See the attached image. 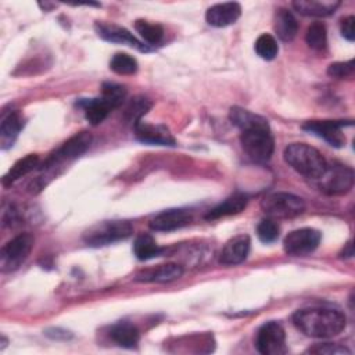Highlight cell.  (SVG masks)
<instances>
[{
	"instance_id": "44dd1931",
	"label": "cell",
	"mask_w": 355,
	"mask_h": 355,
	"mask_svg": "<svg viewBox=\"0 0 355 355\" xmlns=\"http://www.w3.org/2000/svg\"><path fill=\"white\" fill-rule=\"evenodd\" d=\"M275 32L277 33L279 39L283 42H290L295 37L298 32V22L288 10L286 8L277 10L275 15Z\"/></svg>"
},
{
	"instance_id": "4fadbf2b",
	"label": "cell",
	"mask_w": 355,
	"mask_h": 355,
	"mask_svg": "<svg viewBox=\"0 0 355 355\" xmlns=\"http://www.w3.org/2000/svg\"><path fill=\"white\" fill-rule=\"evenodd\" d=\"M97 35L107 40V42H112V43H121V44H126L130 47H135L140 51H148L150 49L143 44L140 40H137L133 33H130L126 28L114 25V24H104V22H96L94 25Z\"/></svg>"
},
{
	"instance_id": "1f68e13d",
	"label": "cell",
	"mask_w": 355,
	"mask_h": 355,
	"mask_svg": "<svg viewBox=\"0 0 355 355\" xmlns=\"http://www.w3.org/2000/svg\"><path fill=\"white\" fill-rule=\"evenodd\" d=\"M279 233H280V226L273 218H265L257 226L258 239L265 244L276 241L279 237Z\"/></svg>"
},
{
	"instance_id": "7a4b0ae2",
	"label": "cell",
	"mask_w": 355,
	"mask_h": 355,
	"mask_svg": "<svg viewBox=\"0 0 355 355\" xmlns=\"http://www.w3.org/2000/svg\"><path fill=\"white\" fill-rule=\"evenodd\" d=\"M345 315L333 308L311 306L298 309L293 315L294 326L308 337L330 338L345 327Z\"/></svg>"
},
{
	"instance_id": "5b68a950",
	"label": "cell",
	"mask_w": 355,
	"mask_h": 355,
	"mask_svg": "<svg viewBox=\"0 0 355 355\" xmlns=\"http://www.w3.org/2000/svg\"><path fill=\"white\" fill-rule=\"evenodd\" d=\"M261 208L273 219H290L305 211V202L295 194L277 191L266 194L261 201Z\"/></svg>"
},
{
	"instance_id": "d6986e66",
	"label": "cell",
	"mask_w": 355,
	"mask_h": 355,
	"mask_svg": "<svg viewBox=\"0 0 355 355\" xmlns=\"http://www.w3.org/2000/svg\"><path fill=\"white\" fill-rule=\"evenodd\" d=\"M25 125L24 115L19 111H11L7 114L0 123V143L1 148L6 150L11 147L18 137V133L22 130Z\"/></svg>"
},
{
	"instance_id": "5bb4252c",
	"label": "cell",
	"mask_w": 355,
	"mask_h": 355,
	"mask_svg": "<svg viewBox=\"0 0 355 355\" xmlns=\"http://www.w3.org/2000/svg\"><path fill=\"white\" fill-rule=\"evenodd\" d=\"M241 15V6L236 1L211 6L205 12V19L211 26L225 28L234 24Z\"/></svg>"
},
{
	"instance_id": "ffe728a7",
	"label": "cell",
	"mask_w": 355,
	"mask_h": 355,
	"mask_svg": "<svg viewBox=\"0 0 355 355\" xmlns=\"http://www.w3.org/2000/svg\"><path fill=\"white\" fill-rule=\"evenodd\" d=\"M247 202H248V198L245 194L236 193V194L227 197L225 201H222L216 207H214L212 209H209L205 215V219L214 220V219H219L223 216L240 214L247 207Z\"/></svg>"
},
{
	"instance_id": "52a82bcc",
	"label": "cell",
	"mask_w": 355,
	"mask_h": 355,
	"mask_svg": "<svg viewBox=\"0 0 355 355\" xmlns=\"http://www.w3.org/2000/svg\"><path fill=\"white\" fill-rule=\"evenodd\" d=\"M35 239L29 233H21L7 241L0 250L1 272H12L18 269L29 257Z\"/></svg>"
},
{
	"instance_id": "277c9868",
	"label": "cell",
	"mask_w": 355,
	"mask_h": 355,
	"mask_svg": "<svg viewBox=\"0 0 355 355\" xmlns=\"http://www.w3.org/2000/svg\"><path fill=\"white\" fill-rule=\"evenodd\" d=\"M133 227L128 220H105L83 233V241L92 247L108 245L130 237Z\"/></svg>"
},
{
	"instance_id": "d6a6232c",
	"label": "cell",
	"mask_w": 355,
	"mask_h": 355,
	"mask_svg": "<svg viewBox=\"0 0 355 355\" xmlns=\"http://www.w3.org/2000/svg\"><path fill=\"white\" fill-rule=\"evenodd\" d=\"M354 60H348L344 62H333L327 68V75L336 79L349 78L354 73Z\"/></svg>"
},
{
	"instance_id": "ac0fdd59",
	"label": "cell",
	"mask_w": 355,
	"mask_h": 355,
	"mask_svg": "<svg viewBox=\"0 0 355 355\" xmlns=\"http://www.w3.org/2000/svg\"><path fill=\"white\" fill-rule=\"evenodd\" d=\"M294 10L305 17H329L341 6L338 0H295Z\"/></svg>"
},
{
	"instance_id": "836d02e7",
	"label": "cell",
	"mask_w": 355,
	"mask_h": 355,
	"mask_svg": "<svg viewBox=\"0 0 355 355\" xmlns=\"http://www.w3.org/2000/svg\"><path fill=\"white\" fill-rule=\"evenodd\" d=\"M308 352L312 354H351L349 349L345 347H341L338 344H331V343H324V344H316L315 347L309 348Z\"/></svg>"
},
{
	"instance_id": "e575fe53",
	"label": "cell",
	"mask_w": 355,
	"mask_h": 355,
	"mask_svg": "<svg viewBox=\"0 0 355 355\" xmlns=\"http://www.w3.org/2000/svg\"><path fill=\"white\" fill-rule=\"evenodd\" d=\"M354 25H355V18H354L352 15H348V17H345V18L341 19V25H340V28H341V35H343L347 40H349V42H352V40L355 39V29H354Z\"/></svg>"
},
{
	"instance_id": "4dcf8cb0",
	"label": "cell",
	"mask_w": 355,
	"mask_h": 355,
	"mask_svg": "<svg viewBox=\"0 0 355 355\" xmlns=\"http://www.w3.org/2000/svg\"><path fill=\"white\" fill-rule=\"evenodd\" d=\"M110 68L118 75H133L137 71V61L126 53H116L110 61Z\"/></svg>"
},
{
	"instance_id": "e0dca14e",
	"label": "cell",
	"mask_w": 355,
	"mask_h": 355,
	"mask_svg": "<svg viewBox=\"0 0 355 355\" xmlns=\"http://www.w3.org/2000/svg\"><path fill=\"white\" fill-rule=\"evenodd\" d=\"M182 275H183V268L179 263L169 262V263L158 265L155 268L140 272L136 276V280L147 282V283H168L182 277Z\"/></svg>"
},
{
	"instance_id": "d4e9b609",
	"label": "cell",
	"mask_w": 355,
	"mask_h": 355,
	"mask_svg": "<svg viewBox=\"0 0 355 355\" xmlns=\"http://www.w3.org/2000/svg\"><path fill=\"white\" fill-rule=\"evenodd\" d=\"M78 104L85 110V116L93 126L101 123L107 118V115L111 110L101 97L100 98H83Z\"/></svg>"
},
{
	"instance_id": "f1b7e54d",
	"label": "cell",
	"mask_w": 355,
	"mask_h": 355,
	"mask_svg": "<svg viewBox=\"0 0 355 355\" xmlns=\"http://www.w3.org/2000/svg\"><path fill=\"white\" fill-rule=\"evenodd\" d=\"M135 29L150 44H157L164 36V28L159 24H153L146 19L135 21Z\"/></svg>"
},
{
	"instance_id": "6da1fadb",
	"label": "cell",
	"mask_w": 355,
	"mask_h": 355,
	"mask_svg": "<svg viewBox=\"0 0 355 355\" xmlns=\"http://www.w3.org/2000/svg\"><path fill=\"white\" fill-rule=\"evenodd\" d=\"M229 118L241 130L240 143L247 157L257 164H266L275 150V140L268 121L241 107H232Z\"/></svg>"
},
{
	"instance_id": "3957f363",
	"label": "cell",
	"mask_w": 355,
	"mask_h": 355,
	"mask_svg": "<svg viewBox=\"0 0 355 355\" xmlns=\"http://www.w3.org/2000/svg\"><path fill=\"white\" fill-rule=\"evenodd\" d=\"M283 157L295 172L308 179H319L327 166L322 153L305 143L288 144L284 148Z\"/></svg>"
},
{
	"instance_id": "2e32d148",
	"label": "cell",
	"mask_w": 355,
	"mask_h": 355,
	"mask_svg": "<svg viewBox=\"0 0 355 355\" xmlns=\"http://www.w3.org/2000/svg\"><path fill=\"white\" fill-rule=\"evenodd\" d=\"M250 245H251V241L247 234H240L230 239L223 245L219 254V262L227 266L241 263L250 252Z\"/></svg>"
},
{
	"instance_id": "ba28073f",
	"label": "cell",
	"mask_w": 355,
	"mask_h": 355,
	"mask_svg": "<svg viewBox=\"0 0 355 355\" xmlns=\"http://www.w3.org/2000/svg\"><path fill=\"white\" fill-rule=\"evenodd\" d=\"M92 136L87 132H79L71 139H68L58 150H55L40 166L42 171H49L57 168L64 162H69L80 157L90 147Z\"/></svg>"
},
{
	"instance_id": "9a60e30c",
	"label": "cell",
	"mask_w": 355,
	"mask_h": 355,
	"mask_svg": "<svg viewBox=\"0 0 355 355\" xmlns=\"http://www.w3.org/2000/svg\"><path fill=\"white\" fill-rule=\"evenodd\" d=\"M136 137L147 144L158 146H175L176 140L172 133L164 125H151L143 121L137 122L135 126Z\"/></svg>"
},
{
	"instance_id": "4316f807",
	"label": "cell",
	"mask_w": 355,
	"mask_h": 355,
	"mask_svg": "<svg viewBox=\"0 0 355 355\" xmlns=\"http://www.w3.org/2000/svg\"><path fill=\"white\" fill-rule=\"evenodd\" d=\"M101 98L112 110L119 107L126 98V89L122 85L114 82H105L101 86Z\"/></svg>"
},
{
	"instance_id": "30bf717a",
	"label": "cell",
	"mask_w": 355,
	"mask_h": 355,
	"mask_svg": "<svg viewBox=\"0 0 355 355\" xmlns=\"http://www.w3.org/2000/svg\"><path fill=\"white\" fill-rule=\"evenodd\" d=\"M320 232L312 227H301L290 232L283 241V248L288 255L305 257L313 252L320 243Z\"/></svg>"
},
{
	"instance_id": "484cf974",
	"label": "cell",
	"mask_w": 355,
	"mask_h": 355,
	"mask_svg": "<svg viewBox=\"0 0 355 355\" xmlns=\"http://www.w3.org/2000/svg\"><path fill=\"white\" fill-rule=\"evenodd\" d=\"M151 105V101L144 96L133 97L125 108V119L135 126L150 111Z\"/></svg>"
},
{
	"instance_id": "603a6c76",
	"label": "cell",
	"mask_w": 355,
	"mask_h": 355,
	"mask_svg": "<svg viewBox=\"0 0 355 355\" xmlns=\"http://www.w3.org/2000/svg\"><path fill=\"white\" fill-rule=\"evenodd\" d=\"M110 337L123 348H133L140 340V333L137 327L130 323H118L111 327Z\"/></svg>"
},
{
	"instance_id": "7402d4cb",
	"label": "cell",
	"mask_w": 355,
	"mask_h": 355,
	"mask_svg": "<svg viewBox=\"0 0 355 355\" xmlns=\"http://www.w3.org/2000/svg\"><path fill=\"white\" fill-rule=\"evenodd\" d=\"M39 155L37 154H28L24 158L18 159L10 169L8 172L4 175L3 178V184L8 186L12 184L15 180H18L19 178L28 175L29 172H32L36 166H39Z\"/></svg>"
},
{
	"instance_id": "83f0119b",
	"label": "cell",
	"mask_w": 355,
	"mask_h": 355,
	"mask_svg": "<svg viewBox=\"0 0 355 355\" xmlns=\"http://www.w3.org/2000/svg\"><path fill=\"white\" fill-rule=\"evenodd\" d=\"M306 44L318 51H322L327 46V32L326 26L322 22H313L308 26L305 33Z\"/></svg>"
},
{
	"instance_id": "8992f818",
	"label": "cell",
	"mask_w": 355,
	"mask_h": 355,
	"mask_svg": "<svg viewBox=\"0 0 355 355\" xmlns=\"http://www.w3.org/2000/svg\"><path fill=\"white\" fill-rule=\"evenodd\" d=\"M318 180L319 189L329 196H341L354 186V171L340 162L327 164L324 172Z\"/></svg>"
},
{
	"instance_id": "9c48e42d",
	"label": "cell",
	"mask_w": 355,
	"mask_h": 355,
	"mask_svg": "<svg viewBox=\"0 0 355 355\" xmlns=\"http://www.w3.org/2000/svg\"><path fill=\"white\" fill-rule=\"evenodd\" d=\"M255 345L262 355L286 354V333L283 326L277 322H268L262 324L257 333Z\"/></svg>"
},
{
	"instance_id": "8fae6325",
	"label": "cell",
	"mask_w": 355,
	"mask_h": 355,
	"mask_svg": "<svg viewBox=\"0 0 355 355\" xmlns=\"http://www.w3.org/2000/svg\"><path fill=\"white\" fill-rule=\"evenodd\" d=\"M351 125L352 121H308L302 125V129L323 139L333 147H341L345 143L343 128Z\"/></svg>"
},
{
	"instance_id": "cb8c5ba5",
	"label": "cell",
	"mask_w": 355,
	"mask_h": 355,
	"mask_svg": "<svg viewBox=\"0 0 355 355\" xmlns=\"http://www.w3.org/2000/svg\"><path fill=\"white\" fill-rule=\"evenodd\" d=\"M164 248H161L154 237L148 233H140L133 243V252L137 259L140 261H148L154 257L161 255Z\"/></svg>"
},
{
	"instance_id": "f546056e",
	"label": "cell",
	"mask_w": 355,
	"mask_h": 355,
	"mask_svg": "<svg viewBox=\"0 0 355 355\" xmlns=\"http://www.w3.org/2000/svg\"><path fill=\"white\" fill-rule=\"evenodd\" d=\"M254 49H255V53H257L262 60H266V61L273 60V58L277 55V53H279L277 42H276V39H275L272 35H269V33H262L261 36H258V39L255 40Z\"/></svg>"
},
{
	"instance_id": "7c38bea8",
	"label": "cell",
	"mask_w": 355,
	"mask_h": 355,
	"mask_svg": "<svg viewBox=\"0 0 355 355\" xmlns=\"http://www.w3.org/2000/svg\"><path fill=\"white\" fill-rule=\"evenodd\" d=\"M191 219L193 216L189 211L182 208H175V209H166L155 215L150 220L148 226L151 230H155V232H173L187 226L191 222Z\"/></svg>"
}]
</instances>
